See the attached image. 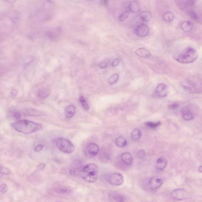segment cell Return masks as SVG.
<instances>
[{"mask_svg":"<svg viewBox=\"0 0 202 202\" xmlns=\"http://www.w3.org/2000/svg\"><path fill=\"white\" fill-rule=\"evenodd\" d=\"M198 171H199V172H200L201 173H202V166H200V167H199V168H198Z\"/></svg>","mask_w":202,"mask_h":202,"instance_id":"obj_43","label":"cell"},{"mask_svg":"<svg viewBox=\"0 0 202 202\" xmlns=\"http://www.w3.org/2000/svg\"><path fill=\"white\" fill-rule=\"evenodd\" d=\"M56 147L60 151L69 154L73 153L75 150L74 144L70 140L63 137H59L56 140Z\"/></svg>","mask_w":202,"mask_h":202,"instance_id":"obj_3","label":"cell"},{"mask_svg":"<svg viewBox=\"0 0 202 202\" xmlns=\"http://www.w3.org/2000/svg\"><path fill=\"white\" fill-rule=\"evenodd\" d=\"M46 166V164L45 163H41L39 164L37 166V169L39 171L42 170L43 169H44L45 167Z\"/></svg>","mask_w":202,"mask_h":202,"instance_id":"obj_41","label":"cell"},{"mask_svg":"<svg viewBox=\"0 0 202 202\" xmlns=\"http://www.w3.org/2000/svg\"><path fill=\"white\" fill-rule=\"evenodd\" d=\"M8 191V187L6 184H2L0 185V192L2 193H5Z\"/></svg>","mask_w":202,"mask_h":202,"instance_id":"obj_33","label":"cell"},{"mask_svg":"<svg viewBox=\"0 0 202 202\" xmlns=\"http://www.w3.org/2000/svg\"><path fill=\"white\" fill-rule=\"evenodd\" d=\"M121 159L125 164L130 165L133 161V157L129 153H124L121 156Z\"/></svg>","mask_w":202,"mask_h":202,"instance_id":"obj_14","label":"cell"},{"mask_svg":"<svg viewBox=\"0 0 202 202\" xmlns=\"http://www.w3.org/2000/svg\"><path fill=\"white\" fill-rule=\"evenodd\" d=\"M50 90L48 88H41L38 90V96L41 99H45L49 96Z\"/></svg>","mask_w":202,"mask_h":202,"instance_id":"obj_20","label":"cell"},{"mask_svg":"<svg viewBox=\"0 0 202 202\" xmlns=\"http://www.w3.org/2000/svg\"><path fill=\"white\" fill-rule=\"evenodd\" d=\"M19 15L16 12H13L10 16V19L13 23H17L19 20Z\"/></svg>","mask_w":202,"mask_h":202,"instance_id":"obj_30","label":"cell"},{"mask_svg":"<svg viewBox=\"0 0 202 202\" xmlns=\"http://www.w3.org/2000/svg\"><path fill=\"white\" fill-rule=\"evenodd\" d=\"M185 4L189 7H193L195 5L196 1H185Z\"/></svg>","mask_w":202,"mask_h":202,"instance_id":"obj_36","label":"cell"},{"mask_svg":"<svg viewBox=\"0 0 202 202\" xmlns=\"http://www.w3.org/2000/svg\"><path fill=\"white\" fill-rule=\"evenodd\" d=\"M76 112V108L74 105H69L66 108L65 113L66 116L68 118H71L74 115Z\"/></svg>","mask_w":202,"mask_h":202,"instance_id":"obj_18","label":"cell"},{"mask_svg":"<svg viewBox=\"0 0 202 202\" xmlns=\"http://www.w3.org/2000/svg\"><path fill=\"white\" fill-rule=\"evenodd\" d=\"M120 62V59L119 58H116L113 60L112 63V66L113 67H116L119 64Z\"/></svg>","mask_w":202,"mask_h":202,"instance_id":"obj_37","label":"cell"},{"mask_svg":"<svg viewBox=\"0 0 202 202\" xmlns=\"http://www.w3.org/2000/svg\"><path fill=\"white\" fill-rule=\"evenodd\" d=\"M171 196L175 200L184 201L187 199L189 197V193L185 189L179 188L175 189L172 191Z\"/></svg>","mask_w":202,"mask_h":202,"instance_id":"obj_4","label":"cell"},{"mask_svg":"<svg viewBox=\"0 0 202 202\" xmlns=\"http://www.w3.org/2000/svg\"><path fill=\"white\" fill-rule=\"evenodd\" d=\"M43 146L42 144H38L34 148V151L35 152H38L40 151L43 148Z\"/></svg>","mask_w":202,"mask_h":202,"instance_id":"obj_39","label":"cell"},{"mask_svg":"<svg viewBox=\"0 0 202 202\" xmlns=\"http://www.w3.org/2000/svg\"><path fill=\"white\" fill-rule=\"evenodd\" d=\"M98 66L100 68L102 69L106 68L108 66V63L105 62H101L99 64Z\"/></svg>","mask_w":202,"mask_h":202,"instance_id":"obj_40","label":"cell"},{"mask_svg":"<svg viewBox=\"0 0 202 202\" xmlns=\"http://www.w3.org/2000/svg\"><path fill=\"white\" fill-rule=\"evenodd\" d=\"M11 125L17 131L25 134H32L43 128L41 124L27 120H19Z\"/></svg>","mask_w":202,"mask_h":202,"instance_id":"obj_1","label":"cell"},{"mask_svg":"<svg viewBox=\"0 0 202 202\" xmlns=\"http://www.w3.org/2000/svg\"><path fill=\"white\" fill-rule=\"evenodd\" d=\"M98 171V167L95 163H89L83 167L82 171L83 175H96Z\"/></svg>","mask_w":202,"mask_h":202,"instance_id":"obj_6","label":"cell"},{"mask_svg":"<svg viewBox=\"0 0 202 202\" xmlns=\"http://www.w3.org/2000/svg\"><path fill=\"white\" fill-rule=\"evenodd\" d=\"M142 136L140 131L137 129H134L131 134V137L132 140H137L140 139Z\"/></svg>","mask_w":202,"mask_h":202,"instance_id":"obj_23","label":"cell"},{"mask_svg":"<svg viewBox=\"0 0 202 202\" xmlns=\"http://www.w3.org/2000/svg\"><path fill=\"white\" fill-rule=\"evenodd\" d=\"M11 93L12 96L15 97L18 93V90L15 89H12L11 90Z\"/></svg>","mask_w":202,"mask_h":202,"instance_id":"obj_42","label":"cell"},{"mask_svg":"<svg viewBox=\"0 0 202 202\" xmlns=\"http://www.w3.org/2000/svg\"><path fill=\"white\" fill-rule=\"evenodd\" d=\"M179 106V104L178 103H175L169 105V107L170 109H177Z\"/></svg>","mask_w":202,"mask_h":202,"instance_id":"obj_38","label":"cell"},{"mask_svg":"<svg viewBox=\"0 0 202 202\" xmlns=\"http://www.w3.org/2000/svg\"><path fill=\"white\" fill-rule=\"evenodd\" d=\"M188 15L192 19H194L195 21H197L199 19L198 15H197V13H196L194 10H189L188 11Z\"/></svg>","mask_w":202,"mask_h":202,"instance_id":"obj_29","label":"cell"},{"mask_svg":"<svg viewBox=\"0 0 202 202\" xmlns=\"http://www.w3.org/2000/svg\"><path fill=\"white\" fill-rule=\"evenodd\" d=\"M167 164V161L166 159L163 157H161L157 160L156 167L158 170H163L166 167Z\"/></svg>","mask_w":202,"mask_h":202,"instance_id":"obj_15","label":"cell"},{"mask_svg":"<svg viewBox=\"0 0 202 202\" xmlns=\"http://www.w3.org/2000/svg\"><path fill=\"white\" fill-rule=\"evenodd\" d=\"M86 153L91 157L96 156L99 151V148L97 144L94 143L89 144L86 148Z\"/></svg>","mask_w":202,"mask_h":202,"instance_id":"obj_10","label":"cell"},{"mask_svg":"<svg viewBox=\"0 0 202 202\" xmlns=\"http://www.w3.org/2000/svg\"><path fill=\"white\" fill-rule=\"evenodd\" d=\"M152 15L151 13L148 11H143L140 13V17L141 19L144 22H148L151 19Z\"/></svg>","mask_w":202,"mask_h":202,"instance_id":"obj_22","label":"cell"},{"mask_svg":"<svg viewBox=\"0 0 202 202\" xmlns=\"http://www.w3.org/2000/svg\"><path fill=\"white\" fill-rule=\"evenodd\" d=\"M23 113L25 116H34V117L41 116L44 115V113L42 111L33 109H24L23 110Z\"/></svg>","mask_w":202,"mask_h":202,"instance_id":"obj_11","label":"cell"},{"mask_svg":"<svg viewBox=\"0 0 202 202\" xmlns=\"http://www.w3.org/2000/svg\"><path fill=\"white\" fill-rule=\"evenodd\" d=\"M155 93L156 95L159 97H165L168 94L167 86L165 84L162 83L159 84L156 88Z\"/></svg>","mask_w":202,"mask_h":202,"instance_id":"obj_8","label":"cell"},{"mask_svg":"<svg viewBox=\"0 0 202 202\" xmlns=\"http://www.w3.org/2000/svg\"><path fill=\"white\" fill-rule=\"evenodd\" d=\"M193 23L189 21L183 22L181 25V29L186 33L190 32L193 29Z\"/></svg>","mask_w":202,"mask_h":202,"instance_id":"obj_16","label":"cell"},{"mask_svg":"<svg viewBox=\"0 0 202 202\" xmlns=\"http://www.w3.org/2000/svg\"><path fill=\"white\" fill-rule=\"evenodd\" d=\"M163 18L164 21L166 22L169 23L172 21L174 18V15L170 11H167L163 14Z\"/></svg>","mask_w":202,"mask_h":202,"instance_id":"obj_24","label":"cell"},{"mask_svg":"<svg viewBox=\"0 0 202 202\" xmlns=\"http://www.w3.org/2000/svg\"><path fill=\"white\" fill-rule=\"evenodd\" d=\"M135 54L138 57L146 59L151 56L150 52L149 50L145 47H140L136 50Z\"/></svg>","mask_w":202,"mask_h":202,"instance_id":"obj_12","label":"cell"},{"mask_svg":"<svg viewBox=\"0 0 202 202\" xmlns=\"http://www.w3.org/2000/svg\"><path fill=\"white\" fill-rule=\"evenodd\" d=\"M119 78V75L118 74H113L109 78L108 80V83L110 85H114L118 81Z\"/></svg>","mask_w":202,"mask_h":202,"instance_id":"obj_26","label":"cell"},{"mask_svg":"<svg viewBox=\"0 0 202 202\" xmlns=\"http://www.w3.org/2000/svg\"><path fill=\"white\" fill-rule=\"evenodd\" d=\"M182 117L184 120L189 121L194 118V115L191 110L187 107H184L181 111Z\"/></svg>","mask_w":202,"mask_h":202,"instance_id":"obj_13","label":"cell"},{"mask_svg":"<svg viewBox=\"0 0 202 202\" xmlns=\"http://www.w3.org/2000/svg\"><path fill=\"white\" fill-rule=\"evenodd\" d=\"M10 171L8 169L4 167L0 166V173L5 175H9L10 173Z\"/></svg>","mask_w":202,"mask_h":202,"instance_id":"obj_32","label":"cell"},{"mask_svg":"<svg viewBox=\"0 0 202 202\" xmlns=\"http://www.w3.org/2000/svg\"><path fill=\"white\" fill-rule=\"evenodd\" d=\"M145 124L148 127L151 128H155L159 126L161 124V122H145Z\"/></svg>","mask_w":202,"mask_h":202,"instance_id":"obj_27","label":"cell"},{"mask_svg":"<svg viewBox=\"0 0 202 202\" xmlns=\"http://www.w3.org/2000/svg\"></svg>","mask_w":202,"mask_h":202,"instance_id":"obj_44","label":"cell"},{"mask_svg":"<svg viewBox=\"0 0 202 202\" xmlns=\"http://www.w3.org/2000/svg\"><path fill=\"white\" fill-rule=\"evenodd\" d=\"M80 103L82 104V107L86 110H88L89 109V106L86 102V100H85V98L83 96L80 97Z\"/></svg>","mask_w":202,"mask_h":202,"instance_id":"obj_28","label":"cell"},{"mask_svg":"<svg viewBox=\"0 0 202 202\" xmlns=\"http://www.w3.org/2000/svg\"><path fill=\"white\" fill-rule=\"evenodd\" d=\"M108 181L112 186H120L124 183L123 176L120 173H114L109 175L108 177Z\"/></svg>","mask_w":202,"mask_h":202,"instance_id":"obj_5","label":"cell"},{"mask_svg":"<svg viewBox=\"0 0 202 202\" xmlns=\"http://www.w3.org/2000/svg\"><path fill=\"white\" fill-rule=\"evenodd\" d=\"M136 34L140 37H144L148 34L149 29L148 27L145 24H141L138 25L136 28Z\"/></svg>","mask_w":202,"mask_h":202,"instance_id":"obj_9","label":"cell"},{"mask_svg":"<svg viewBox=\"0 0 202 202\" xmlns=\"http://www.w3.org/2000/svg\"><path fill=\"white\" fill-rule=\"evenodd\" d=\"M83 179L88 183H94L97 179V175H83L82 176Z\"/></svg>","mask_w":202,"mask_h":202,"instance_id":"obj_25","label":"cell"},{"mask_svg":"<svg viewBox=\"0 0 202 202\" xmlns=\"http://www.w3.org/2000/svg\"><path fill=\"white\" fill-rule=\"evenodd\" d=\"M163 184V180L158 176H154L150 179L149 181V186L150 189L156 190L161 187Z\"/></svg>","mask_w":202,"mask_h":202,"instance_id":"obj_7","label":"cell"},{"mask_svg":"<svg viewBox=\"0 0 202 202\" xmlns=\"http://www.w3.org/2000/svg\"><path fill=\"white\" fill-rule=\"evenodd\" d=\"M110 197L115 202H125V198L121 194L117 193H112L110 194Z\"/></svg>","mask_w":202,"mask_h":202,"instance_id":"obj_19","label":"cell"},{"mask_svg":"<svg viewBox=\"0 0 202 202\" xmlns=\"http://www.w3.org/2000/svg\"><path fill=\"white\" fill-rule=\"evenodd\" d=\"M115 142L116 145L120 148L126 146L127 144V141L126 138L122 137H117L115 140Z\"/></svg>","mask_w":202,"mask_h":202,"instance_id":"obj_21","label":"cell"},{"mask_svg":"<svg viewBox=\"0 0 202 202\" xmlns=\"http://www.w3.org/2000/svg\"><path fill=\"white\" fill-rule=\"evenodd\" d=\"M12 116L16 119H19L21 118V114L17 111H13L12 113Z\"/></svg>","mask_w":202,"mask_h":202,"instance_id":"obj_34","label":"cell"},{"mask_svg":"<svg viewBox=\"0 0 202 202\" xmlns=\"http://www.w3.org/2000/svg\"><path fill=\"white\" fill-rule=\"evenodd\" d=\"M129 10L134 13H137L140 12V8L138 2L136 1L131 2L128 6Z\"/></svg>","mask_w":202,"mask_h":202,"instance_id":"obj_17","label":"cell"},{"mask_svg":"<svg viewBox=\"0 0 202 202\" xmlns=\"http://www.w3.org/2000/svg\"><path fill=\"white\" fill-rule=\"evenodd\" d=\"M137 155H138V157H139L140 159H142V158H144L145 156V151L143 150H139L138 152Z\"/></svg>","mask_w":202,"mask_h":202,"instance_id":"obj_35","label":"cell"},{"mask_svg":"<svg viewBox=\"0 0 202 202\" xmlns=\"http://www.w3.org/2000/svg\"><path fill=\"white\" fill-rule=\"evenodd\" d=\"M198 57L196 50L191 47H187L175 57L176 60L182 64H189L194 62Z\"/></svg>","mask_w":202,"mask_h":202,"instance_id":"obj_2","label":"cell"},{"mask_svg":"<svg viewBox=\"0 0 202 202\" xmlns=\"http://www.w3.org/2000/svg\"><path fill=\"white\" fill-rule=\"evenodd\" d=\"M129 14H130V13H129V11H124V12H123L122 14L120 15L119 17H118V19L120 21H124L126 19L128 18Z\"/></svg>","mask_w":202,"mask_h":202,"instance_id":"obj_31","label":"cell"}]
</instances>
